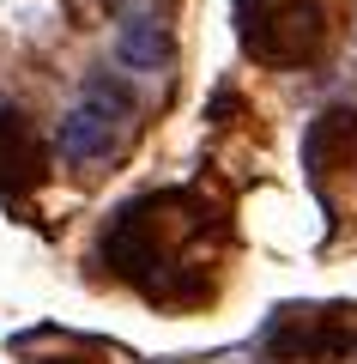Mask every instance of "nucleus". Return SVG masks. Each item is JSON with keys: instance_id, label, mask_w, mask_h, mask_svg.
Here are the masks:
<instances>
[{"instance_id": "f257e3e1", "label": "nucleus", "mask_w": 357, "mask_h": 364, "mask_svg": "<svg viewBox=\"0 0 357 364\" xmlns=\"http://www.w3.org/2000/svg\"><path fill=\"white\" fill-rule=\"evenodd\" d=\"M236 43L260 67H309L327 43V13L315 0H236Z\"/></svg>"}, {"instance_id": "f03ea898", "label": "nucleus", "mask_w": 357, "mask_h": 364, "mask_svg": "<svg viewBox=\"0 0 357 364\" xmlns=\"http://www.w3.org/2000/svg\"><path fill=\"white\" fill-rule=\"evenodd\" d=\"M128 134H133V91L115 73H91L85 91H79V104L61 116L55 146H61L67 164L85 170V164H109Z\"/></svg>"}, {"instance_id": "7ed1b4c3", "label": "nucleus", "mask_w": 357, "mask_h": 364, "mask_svg": "<svg viewBox=\"0 0 357 364\" xmlns=\"http://www.w3.org/2000/svg\"><path fill=\"white\" fill-rule=\"evenodd\" d=\"M170 55H176L170 25L158 13H145V6H128L121 25H115V61L133 67V73H158V67H170Z\"/></svg>"}, {"instance_id": "20e7f679", "label": "nucleus", "mask_w": 357, "mask_h": 364, "mask_svg": "<svg viewBox=\"0 0 357 364\" xmlns=\"http://www.w3.org/2000/svg\"><path fill=\"white\" fill-rule=\"evenodd\" d=\"M351 146H357V109H321L303 140V158L315 176H327V170H339L351 158Z\"/></svg>"}, {"instance_id": "39448f33", "label": "nucleus", "mask_w": 357, "mask_h": 364, "mask_svg": "<svg viewBox=\"0 0 357 364\" xmlns=\"http://www.w3.org/2000/svg\"><path fill=\"white\" fill-rule=\"evenodd\" d=\"M37 176H43V152L31 140V128L13 109H0V188H25Z\"/></svg>"}, {"instance_id": "423d86ee", "label": "nucleus", "mask_w": 357, "mask_h": 364, "mask_svg": "<svg viewBox=\"0 0 357 364\" xmlns=\"http://www.w3.org/2000/svg\"><path fill=\"white\" fill-rule=\"evenodd\" d=\"M0 109H6V97H0Z\"/></svg>"}]
</instances>
